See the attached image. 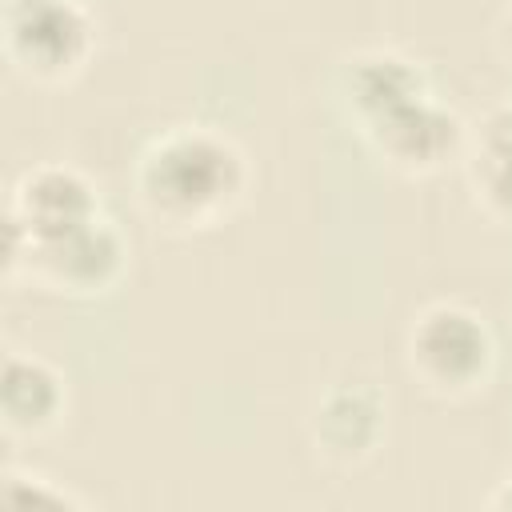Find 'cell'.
<instances>
[{
	"label": "cell",
	"mask_w": 512,
	"mask_h": 512,
	"mask_svg": "<svg viewBox=\"0 0 512 512\" xmlns=\"http://www.w3.org/2000/svg\"><path fill=\"white\" fill-rule=\"evenodd\" d=\"M404 372L432 400H468L496 372V336L476 308L436 300L404 332Z\"/></svg>",
	"instance_id": "cell-2"
},
{
	"label": "cell",
	"mask_w": 512,
	"mask_h": 512,
	"mask_svg": "<svg viewBox=\"0 0 512 512\" xmlns=\"http://www.w3.org/2000/svg\"><path fill=\"white\" fill-rule=\"evenodd\" d=\"M72 4H84V8H92V4H96V0H72Z\"/></svg>",
	"instance_id": "cell-14"
},
{
	"label": "cell",
	"mask_w": 512,
	"mask_h": 512,
	"mask_svg": "<svg viewBox=\"0 0 512 512\" xmlns=\"http://www.w3.org/2000/svg\"><path fill=\"white\" fill-rule=\"evenodd\" d=\"M4 60L28 84H72L96 56L92 8L72 0H4Z\"/></svg>",
	"instance_id": "cell-3"
},
{
	"label": "cell",
	"mask_w": 512,
	"mask_h": 512,
	"mask_svg": "<svg viewBox=\"0 0 512 512\" xmlns=\"http://www.w3.org/2000/svg\"><path fill=\"white\" fill-rule=\"evenodd\" d=\"M356 136L364 140L372 160H380L388 172L408 180L436 176L448 160L464 156V144H468L464 120L444 100H436V92L392 108L388 116L356 128Z\"/></svg>",
	"instance_id": "cell-5"
},
{
	"label": "cell",
	"mask_w": 512,
	"mask_h": 512,
	"mask_svg": "<svg viewBox=\"0 0 512 512\" xmlns=\"http://www.w3.org/2000/svg\"><path fill=\"white\" fill-rule=\"evenodd\" d=\"M4 212H12L28 228L32 244L68 236L104 216L96 180L84 168L64 164V160H44V164L24 168L8 192Z\"/></svg>",
	"instance_id": "cell-6"
},
{
	"label": "cell",
	"mask_w": 512,
	"mask_h": 512,
	"mask_svg": "<svg viewBox=\"0 0 512 512\" xmlns=\"http://www.w3.org/2000/svg\"><path fill=\"white\" fill-rule=\"evenodd\" d=\"M388 436V400L364 380L328 384L308 408V440L320 460L356 468L380 452Z\"/></svg>",
	"instance_id": "cell-7"
},
{
	"label": "cell",
	"mask_w": 512,
	"mask_h": 512,
	"mask_svg": "<svg viewBox=\"0 0 512 512\" xmlns=\"http://www.w3.org/2000/svg\"><path fill=\"white\" fill-rule=\"evenodd\" d=\"M0 504L8 508H32V512H80L88 508V500L80 492H72L68 484L36 472V468H20V464H4L0 472Z\"/></svg>",
	"instance_id": "cell-11"
},
{
	"label": "cell",
	"mask_w": 512,
	"mask_h": 512,
	"mask_svg": "<svg viewBox=\"0 0 512 512\" xmlns=\"http://www.w3.org/2000/svg\"><path fill=\"white\" fill-rule=\"evenodd\" d=\"M484 504H488L492 512H512V472H508V476L488 492V500H484Z\"/></svg>",
	"instance_id": "cell-13"
},
{
	"label": "cell",
	"mask_w": 512,
	"mask_h": 512,
	"mask_svg": "<svg viewBox=\"0 0 512 512\" xmlns=\"http://www.w3.org/2000/svg\"><path fill=\"white\" fill-rule=\"evenodd\" d=\"M68 412V380L64 372L36 356L8 348L0 364V424L8 436L36 440L48 436Z\"/></svg>",
	"instance_id": "cell-9"
},
{
	"label": "cell",
	"mask_w": 512,
	"mask_h": 512,
	"mask_svg": "<svg viewBox=\"0 0 512 512\" xmlns=\"http://www.w3.org/2000/svg\"><path fill=\"white\" fill-rule=\"evenodd\" d=\"M464 180L476 208L512 228V100L484 112L464 144Z\"/></svg>",
	"instance_id": "cell-10"
},
{
	"label": "cell",
	"mask_w": 512,
	"mask_h": 512,
	"mask_svg": "<svg viewBox=\"0 0 512 512\" xmlns=\"http://www.w3.org/2000/svg\"><path fill=\"white\" fill-rule=\"evenodd\" d=\"M336 92H340V104H344L348 124L352 128H364V124L388 116L392 108L428 96L432 92V80H428L424 64H416L404 52L364 48V52H352L340 64Z\"/></svg>",
	"instance_id": "cell-8"
},
{
	"label": "cell",
	"mask_w": 512,
	"mask_h": 512,
	"mask_svg": "<svg viewBox=\"0 0 512 512\" xmlns=\"http://www.w3.org/2000/svg\"><path fill=\"white\" fill-rule=\"evenodd\" d=\"M492 44H496V52H500V60L512 68V4L496 16V28H492Z\"/></svg>",
	"instance_id": "cell-12"
},
{
	"label": "cell",
	"mask_w": 512,
	"mask_h": 512,
	"mask_svg": "<svg viewBox=\"0 0 512 512\" xmlns=\"http://www.w3.org/2000/svg\"><path fill=\"white\" fill-rule=\"evenodd\" d=\"M128 264H132L128 236L120 232L116 220L100 216L68 236L32 244L24 280H32L52 296L96 300V296H108L128 276Z\"/></svg>",
	"instance_id": "cell-4"
},
{
	"label": "cell",
	"mask_w": 512,
	"mask_h": 512,
	"mask_svg": "<svg viewBox=\"0 0 512 512\" xmlns=\"http://www.w3.org/2000/svg\"><path fill=\"white\" fill-rule=\"evenodd\" d=\"M252 168L244 148L212 124H172L152 136L132 168L136 208L172 236L224 224L248 196Z\"/></svg>",
	"instance_id": "cell-1"
}]
</instances>
